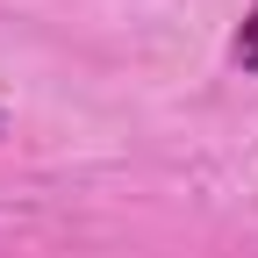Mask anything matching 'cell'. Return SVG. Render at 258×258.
I'll list each match as a JSON object with an SVG mask.
<instances>
[{"instance_id": "6da1fadb", "label": "cell", "mask_w": 258, "mask_h": 258, "mask_svg": "<svg viewBox=\"0 0 258 258\" xmlns=\"http://www.w3.org/2000/svg\"><path fill=\"white\" fill-rule=\"evenodd\" d=\"M237 64L258 72V0H251V15H244V29H237Z\"/></svg>"}]
</instances>
